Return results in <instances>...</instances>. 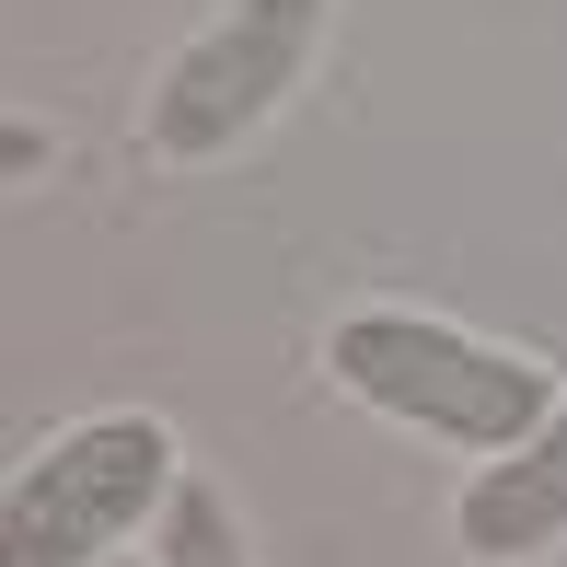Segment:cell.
Returning a JSON list of instances; mask_svg holds the SVG:
<instances>
[{"instance_id": "6", "label": "cell", "mask_w": 567, "mask_h": 567, "mask_svg": "<svg viewBox=\"0 0 567 567\" xmlns=\"http://www.w3.org/2000/svg\"><path fill=\"white\" fill-rule=\"evenodd\" d=\"M105 567H151V556H105Z\"/></svg>"}, {"instance_id": "2", "label": "cell", "mask_w": 567, "mask_h": 567, "mask_svg": "<svg viewBox=\"0 0 567 567\" xmlns=\"http://www.w3.org/2000/svg\"><path fill=\"white\" fill-rule=\"evenodd\" d=\"M174 475H186V452H174L163 417H82V429H59V441L12 475L0 567H105L140 522H163Z\"/></svg>"}, {"instance_id": "4", "label": "cell", "mask_w": 567, "mask_h": 567, "mask_svg": "<svg viewBox=\"0 0 567 567\" xmlns=\"http://www.w3.org/2000/svg\"><path fill=\"white\" fill-rule=\"evenodd\" d=\"M452 545L475 556V567H533V556L567 545V394H556V417L533 429V441L486 452L475 475H463Z\"/></svg>"}, {"instance_id": "5", "label": "cell", "mask_w": 567, "mask_h": 567, "mask_svg": "<svg viewBox=\"0 0 567 567\" xmlns=\"http://www.w3.org/2000/svg\"><path fill=\"white\" fill-rule=\"evenodd\" d=\"M163 567H255L244 522H231V498L209 475H174V498H163Z\"/></svg>"}, {"instance_id": "3", "label": "cell", "mask_w": 567, "mask_h": 567, "mask_svg": "<svg viewBox=\"0 0 567 567\" xmlns=\"http://www.w3.org/2000/svg\"><path fill=\"white\" fill-rule=\"evenodd\" d=\"M324 12H337V0H220V23H197L163 59L140 140L163 151V163L244 151L255 127L301 93V70H313V47H324Z\"/></svg>"}, {"instance_id": "1", "label": "cell", "mask_w": 567, "mask_h": 567, "mask_svg": "<svg viewBox=\"0 0 567 567\" xmlns=\"http://www.w3.org/2000/svg\"><path fill=\"white\" fill-rule=\"evenodd\" d=\"M324 371L348 382L371 417L417 429V441H452V452H509L556 417V382L533 371L522 348H486L475 324L452 313H405V301H371V313H337L324 337Z\"/></svg>"}]
</instances>
